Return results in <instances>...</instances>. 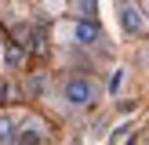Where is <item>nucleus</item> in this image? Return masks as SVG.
<instances>
[{"label":"nucleus","mask_w":149,"mask_h":145,"mask_svg":"<svg viewBox=\"0 0 149 145\" xmlns=\"http://www.w3.org/2000/svg\"><path fill=\"white\" fill-rule=\"evenodd\" d=\"M7 65H11V69H18V65H22V47H18V44L7 47Z\"/></svg>","instance_id":"0eeeda50"},{"label":"nucleus","mask_w":149,"mask_h":145,"mask_svg":"<svg viewBox=\"0 0 149 145\" xmlns=\"http://www.w3.org/2000/svg\"><path fill=\"white\" fill-rule=\"evenodd\" d=\"M65 102H69L73 109H91L95 102H98V84H95V80H87V76H73L69 84H65Z\"/></svg>","instance_id":"f257e3e1"},{"label":"nucleus","mask_w":149,"mask_h":145,"mask_svg":"<svg viewBox=\"0 0 149 145\" xmlns=\"http://www.w3.org/2000/svg\"><path fill=\"white\" fill-rule=\"evenodd\" d=\"M73 40L84 44V47H87V44H98L102 40V26L95 18H77V22H73Z\"/></svg>","instance_id":"7ed1b4c3"},{"label":"nucleus","mask_w":149,"mask_h":145,"mask_svg":"<svg viewBox=\"0 0 149 145\" xmlns=\"http://www.w3.org/2000/svg\"><path fill=\"white\" fill-rule=\"evenodd\" d=\"M40 142H44V130H40V123H33V120L22 130H15V145H40Z\"/></svg>","instance_id":"20e7f679"},{"label":"nucleus","mask_w":149,"mask_h":145,"mask_svg":"<svg viewBox=\"0 0 149 145\" xmlns=\"http://www.w3.org/2000/svg\"><path fill=\"white\" fill-rule=\"evenodd\" d=\"M7 142H15V120L0 113V145H7Z\"/></svg>","instance_id":"39448f33"},{"label":"nucleus","mask_w":149,"mask_h":145,"mask_svg":"<svg viewBox=\"0 0 149 145\" xmlns=\"http://www.w3.org/2000/svg\"><path fill=\"white\" fill-rule=\"evenodd\" d=\"M120 26H124V33L142 36L146 33V11L138 4H127V0H124V4H120Z\"/></svg>","instance_id":"f03ea898"},{"label":"nucleus","mask_w":149,"mask_h":145,"mask_svg":"<svg viewBox=\"0 0 149 145\" xmlns=\"http://www.w3.org/2000/svg\"><path fill=\"white\" fill-rule=\"evenodd\" d=\"M73 11H77L80 18H91L95 14V0H73Z\"/></svg>","instance_id":"423d86ee"},{"label":"nucleus","mask_w":149,"mask_h":145,"mask_svg":"<svg viewBox=\"0 0 149 145\" xmlns=\"http://www.w3.org/2000/svg\"><path fill=\"white\" fill-rule=\"evenodd\" d=\"M120 87H124V69H116L113 76H109V91L116 94V91H120Z\"/></svg>","instance_id":"6e6552de"}]
</instances>
